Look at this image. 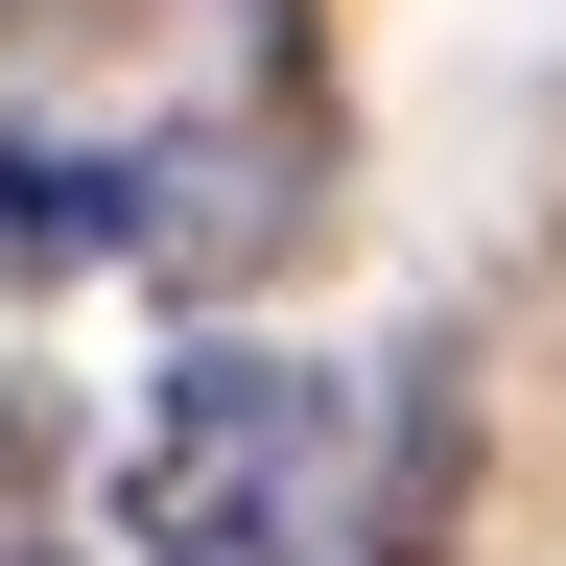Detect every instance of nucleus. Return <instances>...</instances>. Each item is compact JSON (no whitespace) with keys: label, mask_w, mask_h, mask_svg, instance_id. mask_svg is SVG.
<instances>
[{"label":"nucleus","mask_w":566,"mask_h":566,"mask_svg":"<svg viewBox=\"0 0 566 566\" xmlns=\"http://www.w3.org/2000/svg\"><path fill=\"white\" fill-rule=\"evenodd\" d=\"M354 378H307L283 331H189L118 424V566H331L354 543Z\"/></svg>","instance_id":"f257e3e1"},{"label":"nucleus","mask_w":566,"mask_h":566,"mask_svg":"<svg viewBox=\"0 0 566 566\" xmlns=\"http://www.w3.org/2000/svg\"><path fill=\"white\" fill-rule=\"evenodd\" d=\"M472 472H495L472 354H401V401H378V449H354V543H331V566H472Z\"/></svg>","instance_id":"f03ea898"},{"label":"nucleus","mask_w":566,"mask_h":566,"mask_svg":"<svg viewBox=\"0 0 566 566\" xmlns=\"http://www.w3.org/2000/svg\"><path fill=\"white\" fill-rule=\"evenodd\" d=\"M118 237V166H71V142H0V283H48V260H95Z\"/></svg>","instance_id":"7ed1b4c3"}]
</instances>
